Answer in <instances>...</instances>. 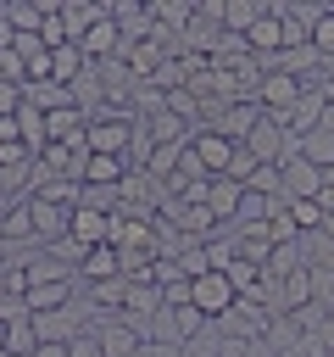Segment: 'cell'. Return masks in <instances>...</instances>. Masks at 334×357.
Here are the masks:
<instances>
[{
  "label": "cell",
  "mask_w": 334,
  "mask_h": 357,
  "mask_svg": "<svg viewBox=\"0 0 334 357\" xmlns=\"http://www.w3.org/2000/svg\"><path fill=\"white\" fill-rule=\"evenodd\" d=\"M301 95H306V78H289V73H278V67H267V73H262L256 100H262V112H267V117H278L284 128H289V117H295Z\"/></svg>",
  "instance_id": "cell-1"
},
{
  "label": "cell",
  "mask_w": 334,
  "mask_h": 357,
  "mask_svg": "<svg viewBox=\"0 0 334 357\" xmlns=\"http://www.w3.org/2000/svg\"><path fill=\"white\" fill-rule=\"evenodd\" d=\"M95 335H100V346H106V357H134L139 346H145V329L128 318V312H106V318H95L89 324Z\"/></svg>",
  "instance_id": "cell-2"
},
{
  "label": "cell",
  "mask_w": 334,
  "mask_h": 357,
  "mask_svg": "<svg viewBox=\"0 0 334 357\" xmlns=\"http://www.w3.org/2000/svg\"><path fill=\"white\" fill-rule=\"evenodd\" d=\"M189 301H195V307H200V312L217 324V318H223V312L239 301V290H234V279H228V273H217V268H212V273H200V279L189 284Z\"/></svg>",
  "instance_id": "cell-3"
},
{
  "label": "cell",
  "mask_w": 334,
  "mask_h": 357,
  "mask_svg": "<svg viewBox=\"0 0 334 357\" xmlns=\"http://www.w3.org/2000/svg\"><path fill=\"white\" fill-rule=\"evenodd\" d=\"M189 151H195V156H200V167L217 178V173H228V162H234V151H239V145H234L228 134H217V128H195V134H189Z\"/></svg>",
  "instance_id": "cell-4"
},
{
  "label": "cell",
  "mask_w": 334,
  "mask_h": 357,
  "mask_svg": "<svg viewBox=\"0 0 334 357\" xmlns=\"http://www.w3.org/2000/svg\"><path fill=\"white\" fill-rule=\"evenodd\" d=\"M284 195H289V201H317V195H323V167H312V162L295 151V156L284 162Z\"/></svg>",
  "instance_id": "cell-5"
},
{
  "label": "cell",
  "mask_w": 334,
  "mask_h": 357,
  "mask_svg": "<svg viewBox=\"0 0 334 357\" xmlns=\"http://www.w3.org/2000/svg\"><path fill=\"white\" fill-rule=\"evenodd\" d=\"M239 201H245V184H234L228 173L206 178V212H212L217 223H234V218H239Z\"/></svg>",
  "instance_id": "cell-6"
},
{
  "label": "cell",
  "mask_w": 334,
  "mask_h": 357,
  "mask_svg": "<svg viewBox=\"0 0 334 357\" xmlns=\"http://www.w3.org/2000/svg\"><path fill=\"white\" fill-rule=\"evenodd\" d=\"M245 45H250V56H256L262 67H267V61L284 50V22H278V11H273V6H267V17H262L250 33H245Z\"/></svg>",
  "instance_id": "cell-7"
},
{
  "label": "cell",
  "mask_w": 334,
  "mask_h": 357,
  "mask_svg": "<svg viewBox=\"0 0 334 357\" xmlns=\"http://www.w3.org/2000/svg\"><path fill=\"white\" fill-rule=\"evenodd\" d=\"M128 173H134L128 156H95V151H89V162H84V184H89V190H122Z\"/></svg>",
  "instance_id": "cell-8"
},
{
  "label": "cell",
  "mask_w": 334,
  "mask_h": 357,
  "mask_svg": "<svg viewBox=\"0 0 334 357\" xmlns=\"http://www.w3.org/2000/svg\"><path fill=\"white\" fill-rule=\"evenodd\" d=\"M262 17H267L262 0H223V33H239V39H245Z\"/></svg>",
  "instance_id": "cell-9"
},
{
  "label": "cell",
  "mask_w": 334,
  "mask_h": 357,
  "mask_svg": "<svg viewBox=\"0 0 334 357\" xmlns=\"http://www.w3.org/2000/svg\"><path fill=\"white\" fill-rule=\"evenodd\" d=\"M78 279H89V284H100V279H122L117 245H95V251H84V262H78Z\"/></svg>",
  "instance_id": "cell-10"
},
{
  "label": "cell",
  "mask_w": 334,
  "mask_h": 357,
  "mask_svg": "<svg viewBox=\"0 0 334 357\" xmlns=\"http://www.w3.org/2000/svg\"><path fill=\"white\" fill-rule=\"evenodd\" d=\"M0 17H6V28H11V33H39V28H45L39 0H6V6H0Z\"/></svg>",
  "instance_id": "cell-11"
},
{
  "label": "cell",
  "mask_w": 334,
  "mask_h": 357,
  "mask_svg": "<svg viewBox=\"0 0 334 357\" xmlns=\"http://www.w3.org/2000/svg\"><path fill=\"white\" fill-rule=\"evenodd\" d=\"M301 156H306L312 167H323V173H328V167H334V134H328V128L301 134Z\"/></svg>",
  "instance_id": "cell-12"
},
{
  "label": "cell",
  "mask_w": 334,
  "mask_h": 357,
  "mask_svg": "<svg viewBox=\"0 0 334 357\" xmlns=\"http://www.w3.org/2000/svg\"><path fill=\"white\" fill-rule=\"evenodd\" d=\"M28 106H39V112H67V106H72V89H67V84H28Z\"/></svg>",
  "instance_id": "cell-13"
},
{
  "label": "cell",
  "mask_w": 334,
  "mask_h": 357,
  "mask_svg": "<svg viewBox=\"0 0 334 357\" xmlns=\"http://www.w3.org/2000/svg\"><path fill=\"white\" fill-rule=\"evenodd\" d=\"M6 351H11V357H33V351H39L33 312H28V318H17V324H6Z\"/></svg>",
  "instance_id": "cell-14"
},
{
  "label": "cell",
  "mask_w": 334,
  "mask_h": 357,
  "mask_svg": "<svg viewBox=\"0 0 334 357\" xmlns=\"http://www.w3.org/2000/svg\"><path fill=\"white\" fill-rule=\"evenodd\" d=\"M50 61H56V84H72L84 67H89V56H84V45H61V50H50Z\"/></svg>",
  "instance_id": "cell-15"
},
{
  "label": "cell",
  "mask_w": 334,
  "mask_h": 357,
  "mask_svg": "<svg viewBox=\"0 0 334 357\" xmlns=\"http://www.w3.org/2000/svg\"><path fill=\"white\" fill-rule=\"evenodd\" d=\"M245 190H250V195H267V201H273V195H284V167H267V162H262V167L250 173V184H245Z\"/></svg>",
  "instance_id": "cell-16"
},
{
  "label": "cell",
  "mask_w": 334,
  "mask_h": 357,
  "mask_svg": "<svg viewBox=\"0 0 334 357\" xmlns=\"http://www.w3.org/2000/svg\"><path fill=\"white\" fill-rule=\"evenodd\" d=\"M312 45H317V56H323V61H334V6H323V11H317V22H312Z\"/></svg>",
  "instance_id": "cell-17"
},
{
  "label": "cell",
  "mask_w": 334,
  "mask_h": 357,
  "mask_svg": "<svg viewBox=\"0 0 334 357\" xmlns=\"http://www.w3.org/2000/svg\"><path fill=\"white\" fill-rule=\"evenodd\" d=\"M256 167H262V162L239 145V151H234V162H228V178H234V184H250V173H256Z\"/></svg>",
  "instance_id": "cell-18"
},
{
  "label": "cell",
  "mask_w": 334,
  "mask_h": 357,
  "mask_svg": "<svg viewBox=\"0 0 334 357\" xmlns=\"http://www.w3.org/2000/svg\"><path fill=\"white\" fill-rule=\"evenodd\" d=\"M67 357H106V346H100V335H95V329H84V335L67 346Z\"/></svg>",
  "instance_id": "cell-19"
},
{
  "label": "cell",
  "mask_w": 334,
  "mask_h": 357,
  "mask_svg": "<svg viewBox=\"0 0 334 357\" xmlns=\"http://www.w3.org/2000/svg\"><path fill=\"white\" fill-rule=\"evenodd\" d=\"M161 301H167V307H189V279H173V284H161Z\"/></svg>",
  "instance_id": "cell-20"
},
{
  "label": "cell",
  "mask_w": 334,
  "mask_h": 357,
  "mask_svg": "<svg viewBox=\"0 0 334 357\" xmlns=\"http://www.w3.org/2000/svg\"><path fill=\"white\" fill-rule=\"evenodd\" d=\"M33 357H67V346H39Z\"/></svg>",
  "instance_id": "cell-21"
},
{
  "label": "cell",
  "mask_w": 334,
  "mask_h": 357,
  "mask_svg": "<svg viewBox=\"0 0 334 357\" xmlns=\"http://www.w3.org/2000/svg\"><path fill=\"white\" fill-rule=\"evenodd\" d=\"M134 357H156V351H150V340H145V346H139V351H134Z\"/></svg>",
  "instance_id": "cell-22"
},
{
  "label": "cell",
  "mask_w": 334,
  "mask_h": 357,
  "mask_svg": "<svg viewBox=\"0 0 334 357\" xmlns=\"http://www.w3.org/2000/svg\"><path fill=\"white\" fill-rule=\"evenodd\" d=\"M0 351H6V324H0Z\"/></svg>",
  "instance_id": "cell-23"
},
{
  "label": "cell",
  "mask_w": 334,
  "mask_h": 357,
  "mask_svg": "<svg viewBox=\"0 0 334 357\" xmlns=\"http://www.w3.org/2000/svg\"><path fill=\"white\" fill-rule=\"evenodd\" d=\"M0 201H11V195H6V178H0Z\"/></svg>",
  "instance_id": "cell-24"
},
{
  "label": "cell",
  "mask_w": 334,
  "mask_h": 357,
  "mask_svg": "<svg viewBox=\"0 0 334 357\" xmlns=\"http://www.w3.org/2000/svg\"><path fill=\"white\" fill-rule=\"evenodd\" d=\"M0 357H11V351H0Z\"/></svg>",
  "instance_id": "cell-25"
}]
</instances>
